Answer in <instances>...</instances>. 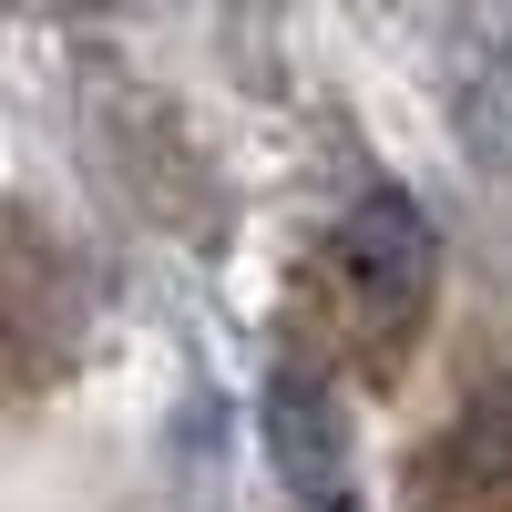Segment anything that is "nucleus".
Listing matches in <instances>:
<instances>
[{"label":"nucleus","instance_id":"f257e3e1","mask_svg":"<svg viewBox=\"0 0 512 512\" xmlns=\"http://www.w3.org/2000/svg\"><path fill=\"white\" fill-rule=\"evenodd\" d=\"M318 287H328V318L349 328V349H400V338L431 318V287H441V226H431V205L400 195V185H369L349 216L328 226Z\"/></svg>","mask_w":512,"mask_h":512},{"label":"nucleus","instance_id":"f03ea898","mask_svg":"<svg viewBox=\"0 0 512 512\" xmlns=\"http://www.w3.org/2000/svg\"><path fill=\"white\" fill-rule=\"evenodd\" d=\"M256 431H267V461L297 512H359V441H349V400L328 369L277 359L256 390Z\"/></svg>","mask_w":512,"mask_h":512},{"label":"nucleus","instance_id":"7ed1b4c3","mask_svg":"<svg viewBox=\"0 0 512 512\" xmlns=\"http://www.w3.org/2000/svg\"><path fill=\"white\" fill-rule=\"evenodd\" d=\"M31 11H72L82 21V11H134V0H31Z\"/></svg>","mask_w":512,"mask_h":512}]
</instances>
